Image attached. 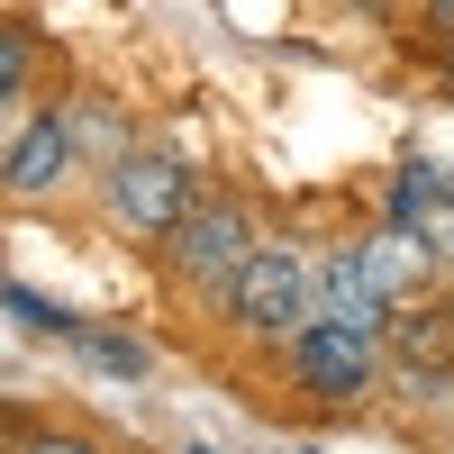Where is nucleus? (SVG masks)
I'll return each mask as SVG.
<instances>
[{"label": "nucleus", "instance_id": "ddd939ff", "mask_svg": "<svg viewBox=\"0 0 454 454\" xmlns=\"http://www.w3.org/2000/svg\"><path fill=\"white\" fill-rule=\"evenodd\" d=\"M182 454H218V445H182Z\"/></svg>", "mask_w": 454, "mask_h": 454}, {"label": "nucleus", "instance_id": "f03ea898", "mask_svg": "<svg viewBox=\"0 0 454 454\" xmlns=\"http://www.w3.org/2000/svg\"><path fill=\"white\" fill-rule=\"evenodd\" d=\"M192 200H200V164L173 155V145H128L119 164H100V209L137 246H164Z\"/></svg>", "mask_w": 454, "mask_h": 454}, {"label": "nucleus", "instance_id": "f8f14e48", "mask_svg": "<svg viewBox=\"0 0 454 454\" xmlns=\"http://www.w3.org/2000/svg\"><path fill=\"white\" fill-rule=\"evenodd\" d=\"M436 55H445V82H454V36H445V46H436Z\"/></svg>", "mask_w": 454, "mask_h": 454}, {"label": "nucleus", "instance_id": "9b49d317", "mask_svg": "<svg viewBox=\"0 0 454 454\" xmlns=\"http://www.w3.org/2000/svg\"><path fill=\"white\" fill-rule=\"evenodd\" d=\"M436 309H445V327H454V282H445V291H436Z\"/></svg>", "mask_w": 454, "mask_h": 454}, {"label": "nucleus", "instance_id": "9d476101", "mask_svg": "<svg viewBox=\"0 0 454 454\" xmlns=\"http://www.w3.org/2000/svg\"><path fill=\"white\" fill-rule=\"evenodd\" d=\"M419 19L436 27V46H445V36H454V0H419Z\"/></svg>", "mask_w": 454, "mask_h": 454}, {"label": "nucleus", "instance_id": "6e6552de", "mask_svg": "<svg viewBox=\"0 0 454 454\" xmlns=\"http://www.w3.org/2000/svg\"><path fill=\"white\" fill-rule=\"evenodd\" d=\"M27 82H36V27L0 19V109H19V100H27Z\"/></svg>", "mask_w": 454, "mask_h": 454}, {"label": "nucleus", "instance_id": "0eeeda50", "mask_svg": "<svg viewBox=\"0 0 454 454\" xmlns=\"http://www.w3.org/2000/svg\"><path fill=\"white\" fill-rule=\"evenodd\" d=\"M82 364H100V372H119V382H145L155 372V355L137 346V336H119V327H91V318H73V336H64Z\"/></svg>", "mask_w": 454, "mask_h": 454}, {"label": "nucleus", "instance_id": "f257e3e1", "mask_svg": "<svg viewBox=\"0 0 454 454\" xmlns=\"http://www.w3.org/2000/svg\"><path fill=\"white\" fill-rule=\"evenodd\" d=\"M263 246V209L246 192H227V182H200V200L182 209V227L155 246L164 273L182 300H227V282L246 273V254Z\"/></svg>", "mask_w": 454, "mask_h": 454}, {"label": "nucleus", "instance_id": "423d86ee", "mask_svg": "<svg viewBox=\"0 0 454 454\" xmlns=\"http://www.w3.org/2000/svg\"><path fill=\"white\" fill-rule=\"evenodd\" d=\"M64 173H82L73 119H64V100H36L19 119V137L0 145V200H46V192H64Z\"/></svg>", "mask_w": 454, "mask_h": 454}, {"label": "nucleus", "instance_id": "20e7f679", "mask_svg": "<svg viewBox=\"0 0 454 454\" xmlns=\"http://www.w3.org/2000/svg\"><path fill=\"white\" fill-rule=\"evenodd\" d=\"M227 327L237 336H254V346H282V336H300L309 327V254H300L291 237H263L254 254H246V273L227 282Z\"/></svg>", "mask_w": 454, "mask_h": 454}, {"label": "nucleus", "instance_id": "2eb2a0df", "mask_svg": "<svg viewBox=\"0 0 454 454\" xmlns=\"http://www.w3.org/2000/svg\"><path fill=\"white\" fill-rule=\"evenodd\" d=\"M291 454H309V445H291Z\"/></svg>", "mask_w": 454, "mask_h": 454}, {"label": "nucleus", "instance_id": "1a4fd4ad", "mask_svg": "<svg viewBox=\"0 0 454 454\" xmlns=\"http://www.w3.org/2000/svg\"><path fill=\"white\" fill-rule=\"evenodd\" d=\"M10 454H109V445L82 427H27V436H10Z\"/></svg>", "mask_w": 454, "mask_h": 454}, {"label": "nucleus", "instance_id": "7ed1b4c3", "mask_svg": "<svg viewBox=\"0 0 454 454\" xmlns=\"http://www.w3.org/2000/svg\"><path fill=\"white\" fill-rule=\"evenodd\" d=\"M282 382L300 400H318V409H364L372 391H382V346L355 327H336V318H309L300 336H282Z\"/></svg>", "mask_w": 454, "mask_h": 454}, {"label": "nucleus", "instance_id": "39448f33", "mask_svg": "<svg viewBox=\"0 0 454 454\" xmlns=\"http://www.w3.org/2000/svg\"><path fill=\"white\" fill-rule=\"evenodd\" d=\"M382 382L400 400H445L454 391V327L436 309V291L427 300H400V309L382 318Z\"/></svg>", "mask_w": 454, "mask_h": 454}, {"label": "nucleus", "instance_id": "4468645a", "mask_svg": "<svg viewBox=\"0 0 454 454\" xmlns=\"http://www.w3.org/2000/svg\"><path fill=\"white\" fill-rule=\"evenodd\" d=\"M0 454H10V427H0Z\"/></svg>", "mask_w": 454, "mask_h": 454}]
</instances>
